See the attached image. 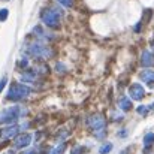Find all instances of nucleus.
I'll return each mask as SVG.
<instances>
[{"instance_id":"13","label":"nucleus","mask_w":154,"mask_h":154,"mask_svg":"<svg viewBox=\"0 0 154 154\" xmlns=\"http://www.w3.org/2000/svg\"><path fill=\"white\" fill-rule=\"evenodd\" d=\"M21 81H24V82H35L36 81V76H35V73H23V76H21Z\"/></svg>"},{"instance_id":"8","label":"nucleus","mask_w":154,"mask_h":154,"mask_svg":"<svg viewBox=\"0 0 154 154\" xmlns=\"http://www.w3.org/2000/svg\"><path fill=\"white\" fill-rule=\"evenodd\" d=\"M18 132H20V126H18V124H12V126H8V127L2 129L0 136H2L3 139L15 138V135H18Z\"/></svg>"},{"instance_id":"10","label":"nucleus","mask_w":154,"mask_h":154,"mask_svg":"<svg viewBox=\"0 0 154 154\" xmlns=\"http://www.w3.org/2000/svg\"><path fill=\"white\" fill-rule=\"evenodd\" d=\"M141 64L145 67H150L151 64H154V55L151 54V51H144L141 55Z\"/></svg>"},{"instance_id":"12","label":"nucleus","mask_w":154,"mask_h":154,"mask_svg":"<svg viewBox=\"0 0 154 154\" xmlns=\"http://www.w3.org/2000/svg\"><path fill=\"white\" fill-rule=\"evenodd\" d=\"M154 144V133H147L144 136V145L145 147H151Z\"/></svg>"},{"instance_id":"14","label":"nucleus","mask_w":154,"mask_h":154,"mask_svg":"<svg viewBox=\"0 0 154 154\" xmlns=\"http://www.w3.org/2000/svg\"><path fill=\"white\" fill-rule=\"evenodd\" d=\"M111 150H112V144H103L99 148V154H108L111 153Z\"/></svg>"},{"instance_id":"21","label":"nucleus","mask_w":154,"mask_h":154,"mask_svg":"<svg viewBox=\"0 0 154 154\" xmlns=\"http://www.w3.org/2000/svg\"><path fill=\"white\" fill-rule=\"evenodd\" d=\"M118 136H121V138H124V136H127V132H126V130H121V132L118 133Z\"/></svg>"},{"instance_id":"22","label":"nucleus","mask_w":154,"mask_h":154,"mask_svg":"<svg viewBox=\"0 0 154 154\" xmlns=\"http://www.w3.org/2000/svg\"><path fill=\"white\" fill-rule=\"evenodd\" d=\"M21 154H36V151L35 150H30V151H24V153H21Z\"/></svg>"},{"instance_id":"2","label":"nucleus","mask_w":154,"mask_h":154,"mask_svg":"<svg viewBox=\"0 0 154 154\" xmlns=\"http://www.w3.org/2000/svg\"><path fill=\"white\" fill-rule=\"evenodd\" d=\"M30 94V87L23 85V84H12V87L9 88L8 93V99L9 100H24L27 99V96Z\"/></svg>"},{"instance_id":"15","label":"nucleus","mask_w":154,"mask_h":154,"mask_svg":"<svg viewBox=\"0 0 154 154\" xmlns=\"http://www.w3.org/2000/svg\"><path fill=\"white\" fill-rule=\"evenodd\" d=\"M148 109H150L148 106L141 105V106H138V109H136V111H138V114H139V115H147V114H148Z\"/></svg>"},{"instance_id":"6","label":"nucleus","mask_w":154,"mask_h":154,"mask_svg":"<svg viewBox=\"0 0 154 154\" xmlns=\"http://www.w3.org/2000/svg\"><path fill=\"white\" fill-rule=\"evenodd\" d=\"M129 94H130V99L133 100H142L145 96V90L141 84H132L129 87Z\"/></svg>"},{"instance_id":"7","label":"nucleus","mask_w":154,"mask_h":154,"mask_svg":"<svg viewBox=\"0 0 154 154\" xmlns=\"http://www.w3.org/2000/svg\"><path fill=\"white\" fill-rule=\"evenodd\" d=\"M32 142V135L30 133H23V135H18L15 139H14V147L15 148H26L29 147Z\"/></svg>"},{"instance_id":"9","label":"nucleus","mask_w":154,"mask_h":154,"mask_svg":"<svg viewBox=\"0 0 154 154\" xmlns=\"http://www.w3.org/2000/svg\"><path fill=\"white\" fill-rule=\"evenodd\" d=\"M139 78H141L142 82L151 85V84H154V70H151V69H145V70H142V72L139 73Z\"/></svg>"},{"instance_id":"3","label":"nucleus","mask_w":154,"mask_h":154,"mask_svg":"<svg viewBox=\"0 0 154 154\" xmlns=\"http://www.w3.org/2000/svg\"><path fill=\"white\" fill-rule=\"evenodd\" d=\"M20 108L18 106H12V108H8V109H3L2 112H0V124H11L12 126V123H15L17 120H18V117H20Z\"/></svg>"},{"instance_id":"20","label":"nucleus","mask_w":154,"mask_h":154,"mask_svg":"<svg viewBox=\"0 0 154 154\" xmlns=\"http://www.w3.org/2000/svg\"><path fill=\"white\" fill-rule=\"evenodd\" d=\"M6 82H8V78H6V76H3V78L0 79V93H2V90L5 88V85H6Z\"/></svg>"},{"instance_id":"17","label":"nucleus","mask_w":154,"mask_h":154,"mask_svg":"<svg viewBox=\"0 0 154 154\" xmlns=\"http://www.w3.org/2000/svg\"><path fill=\"white\" fill-rule=\"evenodd\" d=\"M8 14H9L8 9H0V21H6L8 20Z\"/></svg>"},{"instance_id":"19","label":"nucleus","mask_w":154,"mask_h":154,"mask_svg":"<svg viewBox=\"0 0 154 154\" xmlns=\"http://www.w3.org/2000/svg\"><path fill=\"white\" fill-rule=\"evenodd\" d=\"M82 151H84V147H75V148H72L70 154H82Z\"/></svg>"},{"instance_id":"4","label":"nucleus","mask_w":154,"mask_h":154,"mask_svg":"<svg viewBox=\"0 0 154 154\" xmlns=\"http://www.w3.org/2000/svg\"><path fill=\"white\" fill-rule=\"evenodd\" d=\"M42 21L48 26V27H52V29H57L60 26V14L54 9H48L42 14Z\"/></svg>"},{"instance_id":"5","label":"nucleus","mask_w":154,"mask_h":154,"mask_svg":"<svg viewBox=\"0 0 154 154\" xmlns=\"http://www.w3.org/2000/svg\"><path fill=\"white\" fill-rule=\"evenodd\" d=\"M27 54H30V55H33V57H41V58H48V57L52 55V52L50 51L47 47L41 45V44H33V45H30V47L27 48Z\"/></svg>"},{"instance_id":"1","label":"nucleus","mask_w":154,"mask_h":154,"mask_svg":"<svg viewBox=\"0 0 154 154\" xmlns=\"http://www.w3.org/2000/svg\"><path fill=\"white\" fill-rule=\"evenodd\" d=\"M87 123H88V127L94 132L96 138L102 139L103 136H105V127H106V121H105L102 114H94V115H91Z\"/></svg>"},{"instance_id":"16","label":"nucleus","mask_w":154,"mask_h":154,"mask_svg":"<svg viewBox=\"0 0 154 154\" xmlns=\"http://www.w3.org/2000/svg\"><path fill=\"white\" fill-rule=\"evenodd\" d=\"M64 148H66V145H64V144H60L58 147H55V148L52 150V153H51V154H63Z\"/></svg>"},{"instance_id":"18","label":"nucleus","mask_w":154,"mask_h":154,"mask_svg":"<svg viewBox=\"0 0 154 154\" xmlns=\"http://www.w3.org/2000/svg\"><path fill=\"white\" fill-rule=\"evenodd\" d=\"M61 6H64V8H70L72 6V3H73V0H57Z\"/></svg>"},{"instance_id":"11","label":"nucleus","mask_w":154,"mask_h":154,"mask_svg":"<svg viewBox=\"0 0 154 154\" xmlns=\"http://www.w3.org/2000/svg\"><path fill=\"white\" fill-rule=\"evenodd\" d=\"M118 108L121 111H130L132 109V100L129 97H121L118 100Z\"/></svg>"}]
</instances>
